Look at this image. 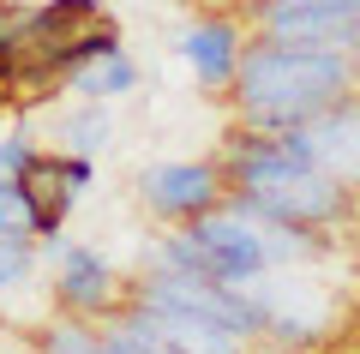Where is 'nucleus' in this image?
I'll return each instance as SVG.
<instances>
[{
  "label": "nucleus",
  "instance_id": "0eeeda50",
  "mask_svg": "<svg viewBox=\"0 0 360 354\" xmlns=\"http://www.w3.org/2000/svg\"><path fill=\"white\" fill-rule=\"evenodd\" d=\"M127 306H139V301H127ZM139 318L174 354H258V348H270V342H252V336H240V330L217 324L205 312H180V306H139Z\"/></svg>",
  "mask_w": 360,
  "mask_h": 354
},
{
  "label": "nucleus",
  "instance_id": "9b49d317",
  "mask_svg": "<svg viewBox=\"0 0 360 354\" xmlns=\"http://www.w3.org/2000/svg\"><path fill=\"white\" fill-rule=\"evenodd\" d=\"M37 258H42L37 234H6V228H0V289H18V282L37 270Z\"/></svg>",
  "mask_w": 360,
  "mask_h": 354
},
{
  "label": "nucleus",
  "instance_id": "423d86ee",
  "mask_svg": "<svg viewBox=\"0 0 360 354\" xmlns=\"http://www.w3.org/2000/svg\"><path fill=\"white\" fill-rule=\"evenodd\" d=\"M90 175H96L90 156H72V151H42L37 156V168L25 175V187H30V204H37V228H42V234H60L66 210L84 198ZM42 234H37V241H42Z\"/></svg>",
  "mask_w": 360,
  "mask_h": 354
},
{
  "label": "nucleus",
  "instance_id": "6e6552de",
  "mask_svg": "<svg viewBox=\"0 0 360 354\" xmlns=\"http://www.w3.org/2000/svg\"><path fill=\"white\" fill-rule=\"evenodd\" d=\"M180 54L193 66V78L205 90H229L234 72H240V54H246V18H198L186 37H180Z\"/></svg>",
  "mask_w": 360,
  "mask_h": 354
},
{
  "label": "nucleus",
  "instance_id": "7ed1b4c3",
  "mask_svg": "<svg viewBox=\"0 0 360 354\" xmlns=\"http://www.w3.org/2000/svg\"><path fill=\"white\" fill-rule=\"evenodd\" d=\"M246 25L258 37H276V42L360 54V0H330V6H252Z\"/></svg>",
  "mask_w": 360,
  "mask_h": 354
},
{
  "label": "nucleus",
  "instance_id": "39448f33",
  "mask_svg": "<svg viewBox=\"0 0 360 354\" xmlns=\"http://www.w3.org/2000/svg\"><path fill=\"white\" fill-rule=\"evenodd\" d=\"M283 139L307 163H319L324 175H336L342 187L360 192V102H336V108H324L307 127H283Z\"/></svg>",
  "mask_w": 360,
  "mask_h": 354
},
{
  "label": "nucleus",
  "instance_id": "f257e3e1",
  "mask_svg": "<svg viewBox=\"0 0 360 354\" xmlns=\"http://www.w3.org/2000/svg\"><path fill=\"white\" fill-rule=\"evenodd\" d=\"M234 114L252 132H283L307 127L324 108L360 96V54L307 49V42H276V37H246L240 72H234Z\"/></svg>",
  "mask_w": 360,
  "mask_h": 354
},
{
  "label": "nucleus",
  "instance_id": "9d476101",
  "mask_svg": "<svg viewBox=\"0 0 360 354\" xmlns=\"http://www.w3.org/2000/svg\"><path fill=\"white\" fill-rule=\"evenodd\" d=\"M108 132H115L108 108H103V102H84V96H78V108L60 120V151H72V156H96V151L108 144Z\"/></svg>",
  "mask_w": 360,
  "mask_h": 354
},
{
  "label": "nucleus",
  "instance_id": "f8f14e48",
  "mask_svg": "<svg viewBox=\"0 0 360 354\" xmlns=\"http://www.w3.org/2000/svg\"><path fill=\"white\" fill-rule=\"evenodd\" d=\"M0 228H6V234H42L25 180H0Z\"/></svg>",
  "mask_w": 360,
  "mask_h": 354
},
{
  "label": "nucleus",
  "instance_id": "ddd939ff",
  "mask_svg": "<svg viewBox=\"0 0 360 354\" xmlns=\"http://www.w3.org/2000/svg\"><path fill=\"white\" fill-rule=\"evenodd\" d=\"M37 144L25 139V132H6V139H0V180H25L30 168H37Z\"/></svg>",
  "mask_w": 360,
  "mask_h": 354
},
{
  "label": "nucleus",
  "instance_id": "1a4fd4ad",
  "mask_svg": "<svg viewBox=\"0 0 360 354\" xmlns=\"http://www.w3.org/2000/svg\"><path fill=\"white\" fill-rule=\"evenodd\" d=\"M96 342H103V354H174V348H168V342L139 318V306H120V312L96 318Z\"/></svg>",
  "mask_w": 360,
  "mask_h": 354
},
{
  "label": "nucleus",
  "instance_id": "20e7f679",
  "mask_svg": "<svg viewBox=\"0 0 360 354\" xmlns=\"http://www.w3.org/2000/svg\"><path fill=\"white\" fill-rule=\"evenodd\" d=\"M139 198L162 222H193L229 198V175L222 163H156L139 175Z\"/></svg>",
  "mask_w": 360,
  "mask_h": 354
},
{
  "label": "nucleus",
  "instance_id": "2eb2a0df",
  "mask_svg": "<svg viewBox=\"0 0 360 354\" xmlns=\"http://www.w3.org/2000/svg\"><path fill=\"white\" fill-rule=\"evenodd\" d=\"M240 6H258V0H240Z\"/></svg>",
  "mask_w": 360,
  "mask_h": 354
},
{
  "label": "nucleus",
  "instance_id": "f03ea898",
  "mask_svg": "<svg viewBox=\"0 0 360 354\" xmlns=\"http://www.w3.org/2000/svg\"><path fill=\"white\" fill-rule=\"evenodd\" d=\"M42 258H54V306L72 318H108L132 301V289H120L115 265L96 246H72L60 234H42Z\"/></svg>",
  "mask_w": 360,
  "mask_h": 354
},
{
  "label": "nucleus",
  "instance_id": "4468645a",
  "mask_svg": "<svg viewBox=\"0 0 360 354\" xmlns=\"http://www.w3.org/2000/svg\"><path fill=\"white\" fill-rule=\"evenodd\" d=\"M258 6H330V0H258ZM252 13V6H246Z\"/></svg>",
  "mask_w": 360,
  "mask_h": 354
}]
</instances>
